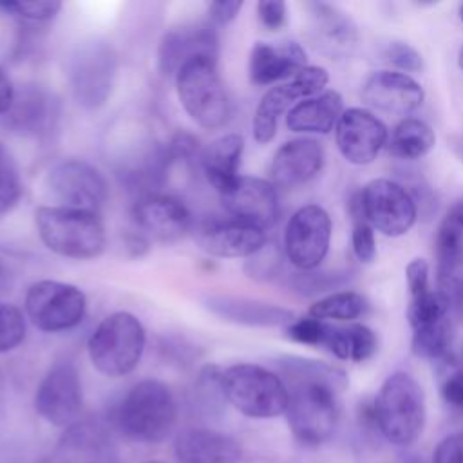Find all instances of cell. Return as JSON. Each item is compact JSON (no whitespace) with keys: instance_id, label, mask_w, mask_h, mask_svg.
<instances>
[{"instance_id":"cell-1","label":"cell","mask_w":463,"mask_h":463,"mask_svg":"<svg viewBox=\"0 0 463 463\" xmlns=\"http://www.w3.org/2000/svg\"><path fill=\"white\" fill-rule=\"evenodd\" d=\"M288 389L286 418L297 441L320 445L327 441L340 418V394L347 385L342 369L329 364L288 356L279 362Z\"/></svg>"},{"instance_id":"cell-2","label":"cell","mask_w":463,"mask_h":463,"mask_svg":"<svg viewBox=\"0 0 463 463\" xmlns=\"http://www.w3.org/2000/svg\"><path fill=\"white\" fill-rule=\"evenodd\" d=\"M34 222L42 242L56 255L87 260L99 257L107 244L99 213L67 206H40Z\"/></svg>"},{"instance_id":"cell-3","label":"cell","mask_w":463,"mask_h":463,"mask_svg":"<svg viewBox=\"0 0 463 463\" xmlns=\"http://www.w3.org/2000/svg\"><path fill=\"white\" fill-rule=\"evenodd\" d=\"M425 416L421 385L409 373L389 374L373 405V420L383 438L398 447L414 443L425 427Z\"/></svg>"},{"instance_id":"cell-4","label":"cell","mask_w":463,"mask_h":463,"mask_svg":"<svg viewBox=\"0 0 463 463\" xmlns=\"http://www.w3.org/2000/svg\"><path fill=\"white\" fill-rule=\"evenodd\" d=\"M116 423L128 438L159 443L172 432L177 418L175 400L159 380L136 383L116 409Z\"/></svg>"},{"instance_id":"cell-5","label":"cell","mask_w":463,"mask_h":463,"mask_svg":"<svg viewBox=\"0 0 463 463\" xmlns=\"http://www.w3.org/2000/svg\"><path fill=\"white\" fill-rule=\"evenodd\" d=\"M146 333L141 320L128 311L107 315L89 338L92 365L109 378H119L136 369L145 351Z\"/></svg>"},{"instance_id":"cell-6","label":"cell","mask_w":463,"mask_h":463,"mask_svg":"<svg viewBox=\"0 0 463 463\" xmlns=\"http://www.w3.org/2000/svg\"><path fill=\"white\" fill-rule=\"evenodd\" d=\"M221 389L224 400L250 418H275L288 407V389L280 374L257 364H235L222 369Z\"/></svg>"},{"instance_id":"cell-7","label":"cell","mask_w":463,"mask_h":463,"mask_svg":"<svg viewBox=\"0 0 463 463\" xmlns=\"http://www.w3.org/2000/svg\"><path fill=\"white\" fill-rule=\"evenodd\" d=\"M175 89L186 114L203 128L217 130L230 119V99L217 72V60L195 58L175 74Z\"/></svg>"},{"instance_id":"cell-8","label":"cell","mask_w":463,"mask_h":463,"mask_svg":"<svg viewBox=\"0 0 463 463\" xmlns=\"http://www.w3.org/2000/svg\"><path fill=\"white\" fill-rule=\"evenodd\" d=\"M118 72V56L103 40L83 42L76 47L71 67V89L78 105L96 110L110 98Z\"/></svg>"},{"instance_id":"cell-9","label":"cell","mask_w":463,"mask_h":463,"mask_svg":"<svg viewBox=\"0 0 463 463\" xmlns=\"http://www.w3.org/2000/svg\"><path fill=\"white\" fill-rule=\"evenodd\" d=\"M24 304L31 322L45 333H60L76 327L87 309V298L80 288L49 279L31 284Z\"/></svg>"},{"instance_id":"cell-10","label":"cell","mask_w":463,"mask_h":463,"mask_svg":"<svg viewBox=\"0 0 463 463\" xmlns=\"http://www.w3.org/2000/svg\"><path fill=\"white\" fill-rule=\"evenodd\" d=\"M329 81L324 67L307 65L291 80L271 87L259 101L253 114V137L257 143H269L277 134L279 118L297 105V99H307L320 92Z\"/></svg>"},{"instance_id":"cell-11","label":"cell","mask_w":463,"mask_h":463,"mask_svg":"<svg viewBox=\"0 0 463 463\" xmlns=\"http://www.w3.org/2000/svg\"><path fill=\"white\" fill-rule=\"evenodd\" d=\"M333 222L318 204L300 206L284 230V255L300 271L315 269L327 255Z\"/></svg>"},{"instance_id":"cell-12","label":"cell","mask_w":463,"mask_h":463,"mask_svg":"<svg viewBox=\"0 0 463 463\" xmlns=\"http://www.w3.org/2000/svg\"><path fill=\"white\" fill-rule=\"evenodd\" d=\"M358 197L365 221L387 237H400L416 222V203L396 181L373 179Z\"/></svg>"},{"instance_id":"cell-13","label":"cell","mask_w":463,"mask_h":463,"mask_svg":"<svg viewBox=\"0 0 463 463\" xmlns=\"http://www.w3.org/2000/svg\"><path fill=\"white\" fill-rule=\"evenodd\" d=\"M47 188L60 206L99 213L109 197L103 174L83 159L56 163L47 175Z\"/></svg>"},{"instance_id":"cell-14","label":"cell","mask_w":463,"mask_h":463,"mask_svg":"<svg viewBox=\"0 0 463 463\" xmlns=\"http://www.w3.org/2000/svg\"><path fill=\"white\" fill-rule=\"evenodd\" d=\"M83 402L81 380L71 360H56L34 394L38 414L52 425H69L80 412Z\"/></svg>"},{"instance_id":"cell-15","label":"cell","mask_w":463,"mask_h":463,"mask_svg":"<svg viewBox=\"0 0 463 463\" xmlns=\"http://www.w3.org/2000/svg\"><path fill=\"white\" fill-rule=\"evenodd\" d=\"M137 230L157 242H177L194 226L192 213L177 197L146 192L132 206Z\"/></svg>"},{"instance_id":"cell-16","label":"cell","mask_w":463,"mask_h":463,"mask_svg":"<svg viewBox=\"0 0 463 463\" xmlns=\"http://www.w3.org/2000/svg\"><path fill=\"white\" fill-rule=\"evenodd\" d=\"M195 232L199 248L222 259H248L266 244V230L230 215L204 219Z\"/></svg>"},{"instance_id":"cell-17","label":"cell","mask_w":463,"mask_h":463,"mask_svg":"<svg viewBox=\"0 0 463 463\" xmlns=\"http://www.w3.org/2000/svg\"><path fill=\"white\" fill-rule=\"evenodd\" d=\"M335 139L342 157L351 165H369L387 145L385 125L369 110L351 107L342 112Z\"/></svg>"},{"instance_id":"cell-18","label":"cell","mask_w":463,"mask_h":463,"mask_svg":"<svg viewBox=\"0 0 463 463\" xmlns=\"http://www.w3.org/2000/svg\"><path fill=\"white\" fill-rule=\"evenodd\" d=\"M219 38L212 24H186L166 31L159 42L157 65L165 76H174L177 71L195 60L212 58L217 60Z\"/></svg>"},{"instance_id":"cell-19","label":"cell","mask_w":463,"mask_h":463,"mask_svg":"<svg viewBox=\"0 0 463 463\" xmlns=\"http://www.w3.org/2000/svg\"><path fill=\"white\" fill-rule=\"evenodd\" d=\"M221 201L230 217L246 221L262 230L271 228L279 219V195L271 181L241 175Z\"/></svg>"},{"instance_id":"cell-20","label":"cell","mask_w":463,"mask_h":463,"mask_svg":"<svg viewBox=\"0 0 463 463\" xmlns=\"http://www.w3.org/2000/svg\"><path fill=\"white\" fill-rule=\"evenodd\" d=\"M306 7L309 11V36L315 49L335 60L351 56L360 40L351 16L327 2H311Z\"/></svg>"},{"instance_id":"cell-21","label":"cell","mask_w":463,"mask_h":463,"mask_svg":"<svg viewBox=\"0 0 463 463\" xmlns=\"http://www.w3.org/2000/svg\"><path fill=\"white\" fill-rule=\"evenodd\" d=\"M423 98L421 85L400 71L371 72L362 85V99L389 114H411L423 103Z\"/></svg>"},{"instance_id":"cell-22","label":"cell","mask_w":463,"mask_h":463,"mask_svg":"<svg viewBox=\"0 0 463 463\" xmlns=\"http://www.w3.org/2000/svg\"><path fill=\"white\" fill-rule=\"evenodd\" d=\"M324 166V150L311 137H298L284 143L273 156L269 177L275 186L293 188L318 175Z\"/></svg>"},{"instance_id":"cell-23","label":"cell","mask_w":463,"mask_h":463,"mask_svg":"<svg viewBox=\"0 0 463 463\" xmlns=\"http://www.w3.org/2000/svg\"><path fill=\"white\" fill-rule=\"evenodd\" d=\"M307 67L306 52L297 42L266 43L257 42L250 52V81L253 85H271L282 80H291L297 72Z\"/></svg>"},{"instance_id":"cell-24","label":"cell","mask_w":463,"mask_h":463,"mask_svg":"<svg viewBox=\"0 0 463 463\" xmlns=\"http://www.w3.org/2000/svg\"><path fill=\"white\" fill-rule=\"evenodd\" d=\"M203 304L219 318L250 327H279L289 326L295 320L293 311L282 306L244 297L208 295L203 298Z\"/></svg>"},{"instance_id":"cell-25","label":"cell","mask_w":463,"mask_h":463,"mask_svg":"<svg viewBox=\"0 0 463 463\" xmlns=\"http://www.w3.org/2000/svg\"><path fill=\"white\" fill-rule=\"evenodd\" d=\"M434 250L439 289L449 291L456 282L458 271L463 268V201L454 203L441 219Z\"/></svg>"},{"instance_id":"cell-26","label":"cell","mask_w":463,"mask_h":463,"mask_svg":"<svg viewBox=\"0 0 463 463\" xmlns=\"http://www.w3.org/2000/svg\"><path fill=\"white\" fill-rule=\"evenodd\" d=\"M179 463H239L237 443L210 429H186L175 439Z\"/></svg>"},{"instance_id":"cell-27","label":"cell","mask_w":463,"mask_h":463,"mask_svg":"<svg viewBox=\"0 0 463 463\" xmlns=\"http://www.w3.org/2000/svg\"><path fill=\"white\" fill-rule=\"evenodd\" d=\"M242 150L244 139L239 134H226L213 139L199 152L203 172L219 194H224L241 177L239 165Z\"/></svg>"},{"instance_id":"cell-28","label":"cell","mask_w":463,"mask_h":463,"mask_svg":"<svg viewBox=\"0 0 463 463\" xmlns=\"http://www.w3.org/2000/svg\"><path fill=\"white\" fill-rule=\"evenodd\" d=\"M342 112V96L329 89L313 98L298 101L291 110H288L286 125L293 132L327 134L336 127Z\"/></svg>"},{"instance_id":"cell-29","label":"cell","mask_w":463,"mask_h":463,"mask_svg":"<svg viewBox=\"0 0 463 463\" xmlns=\"http://www.w3.org/2000/svg\"><path fill=\"white\" fill-rule=\"evenodd\" d=\"M54 116L51 96L38 87H25L14 94V101L5 114V127L18 134L36 136L47 132Z\"/></svg>"},{"instance_id":"cell-30","label":"cell","mask_w":463,"mask_h":463,"mask_svg":"<svg viewBox=\"0 0 463 463\" xmlns=\"http://www.w3.org/2000/svg\"><path fill=\"white\" fill-rule=\"evenodd\" d=\"M324 347L340 360H351L360 364L369 360L376 353L378 338L374 331L364 324H349V326L331 324L329 336Z\"/></svg>"},{"instance_id":"cell-31","label":"cell","mask_w":463,"mask_h":463,"mask_svg":"<svg viewBox=\"0 0 463 463\" xmlns=\"http://www.w3.org/2000/svg\"><path fill=\"white\" fill-rule=\"evenodd\" d=\"M436 143V134L429 123L418 118L402 119L387 141V150L398 159H420L427 156Z\"/></svg>"},{"instance_id":"cell-32","label":"cell","mask_w":463,"mask_h":463,"mask_svg":"<svg viewBox=\"0 0 463 463\" xmlns=\"http://www.w3.org/2000/svg\"><path fill=\"white\" fill-rule=\"evenodd\" d=\"M369 313V300L356 293V291H338L331 293L320 300H317L309 313L320 320H338V322H351Z\"/></svg>"},{"instance_id":"cell-33","label":"cell","mask_w":463,"mask_h":463,"mask_svg":"<svg viewBox=\"0 0 463 463\" xmlns=\"http://www.w3.org/2000/svg\"><path fill=\"white\" fill-rule=\"evenodd\" d=\"M450 340H452L450 320L443 318L439 322L412 329L411 351L420 358H427L432 362H443L450 354L449 353Z\"/></svg>"},{"instance_id":"cell-34","label":"cell","mask_w":463,"mask_h":463,"mask_svg":"<svg viewBox=\"0 0 463 463\" xmlns=\"http://www.w3.org/2000/svg\"><path fill=\"white\" fill-rule=\"evenodd\" d=\"M449 309L450 295H447L443 289H429L427 293L411 298L407 307V320L412 329H418L449 318Z\"/></svg>"},{"instance_id":"cell-35","label":"cell","mask_w":463,"mask_h":463,"mask_svg":"<svg viewBox=\"0 0 463 463\" xmlns=\"http://www.w3.org/2000/svg\"><path fill=\"white\" fill-rule=\"evenodd\" d=\"M349 210H351V217H353V233H351L353 251L362 264H371L376 259L374 228L365 221V217L362 213L358 194H354V197L351 199Z\"/></svg>"},{"instance_id":"cell-36","label":"cell","mask_w":463,"mask_h":463,"mask_svg":"<svg viewBox=\"0 0 463 463\" xmlns=\"http://www.w3.org/2000/svg\"><path fill=\"white\" fill-rule=\"evenodd\" d=\"M22 195V179L18 168L0 143V215L7 213Z\"/></svg>"},{"instance_id":"cell-37","label":"cell","mask_w":463,"mask_h":463,"mask_svg":"<svg viewBox=\"0 0 463 463\" xmlns=\"http://www.w3.org/2000/svg\"><path fill=\"white\" fill-rule=\"evenodd\" d=\"M25 338L24 313L13 306L0 302V353L16 349Z\"/></svg>"},{"instance_id":"cell-38","label":"cell","mask_w":463,"mask_h":463,"mask_svg":"<svg viewBox=\"0 0 463 463\" xmlns=\"http://www.w3.org/2000/svg\"><path fill=\"white\" fill-rule=\"evenodd\" d=\"M331 324L320 318H315L311 315L295 318L289 326H286V335L298 344L306 345H326L329 336Z\"/></svg>"},{"instance_id":"cell-39","label":"cell","mask_w":463,"mask_h":463,"mask_svg":"<svg viewBox=\"0 0 463 463\" xmlns=\"http://www.w3.org/2000/svg\"><path fill=\"white\" fill-rule=\"evenodd\" d=\"M0 9L11 13L13 16H18L22 20H29V22H47L51 18H54L58 14V11L61 9L60 2L54 0H33V2H0Z\"/></svg>"},{"instance_id":"cell-40","label":"cell","mask_w":463,"mask_h":463,"mask_svg":"<svg viewBox=\"0 0 463 463\" xmlns=\"http://www.w3.org/2000/svg\"><path fill=\"white\" fill-rule=\"evenodd\" d=\"M280 268V255L279 251L271 246V244H264L257 253H253L251 257H248L246 260V273L251 279H259V280H268L273 279L277 275Z\"/></svg>"},{"instance_id":"cell-41","label":"cell","mask_w":463,"mask_h":463,"mask_svg":"<svg viewBox=\"0 0 463 463\" xmlns=\"http://www.w3.org/2000/svg\"><path fill=\"white\" fill-rule=\"evenodd\" d=\"M439 364H441V383H439L441 396L449 405L461 409L463 407V369H459L450 360V356Z\"/></svg>"},{"instance_id":"cell-42","label":"cell","mask_w":463,"mask_h":463,"mask_svg":"<svg viewBox=\"0 0 463 463\" xmlns=\"http://www.w3.org/2000/svg\"><path fill=\"white\" fill-rule=\"evenodd\" d=\"M382 56H383V60L389 65L403 71L405 74L407 72H418V71L423 69L421 54L414 47L405 43V42H391V43H387V47L383 49Z\"/></svg>"},{"instance_id":"cell-43","label":"cell","mask_w":463,"mask_h":463,"mask_svg":"<svg viewBox=\"0 0 463 463\" xmlns=\"http://www.w3.org/2000/svg\"><path fill=\"white\" fill-rule=\"evenodd\" d=\"M257 14L260 24L268 31H279L288 22V7L280 0H262L257 4Z\"/></svg>"},{"instance_id":"cell-44","label":"cell","mask_w":463,"mask_h":463,"mask_svg":"<svg viewBox=\"0 0 463 463\" xmlns=\"http://www.w3.org/2000/svg\"><path fill=\"white\" fill-rule=\"evenodd\" d=\"M405 279H407V288L412 297H420L430 289L429 284V262L425 259H412L407 268H405Z\"/></svg>"},{"instance_id":"cell-45","label":"cell","mask_w":463,"mask_h":463,"mask_svg":"<svg viewBox=\"0 0 463 463\" xmlns=\"http://www.w3.org/2000/svg\"><path fill=\"white\" fill-rule=\"evenodd\" d=\"M432 463H463V432L445 436L432 452Z\"/></svg>"},{"instance_id":"cell-46","label":"cell","mask_w":463,"mask_h":463,"mask_svg":"<svg viewBox=\"0 0 463 463\" xmlns=\"http://www.w3.org/2000/svg\"><path fill=\"white\" fill-rule=\"evenodd\" d=\"M241 7V0H217L208 5V18L212 25H226L232 20H235Z\"/></svg>"},{"instance_id":"cell-47","label":"cell","mask_w":463,"mask_h":463,"mask_svg":"<svg viewBox=\"0 0 463 463\" xmlns=\"http://www.w3.org/2000/svg\"><path fill=\"white\" fill-rule=\"evenodd\" d=\"M14 94L16 90L11 78L4 69H0V114H7V110L14 101Z\"/></svg>"},{"instance_id":"cell-48","label":"cell","mask_w":463,"mask_h":463,"mask_svg":"<svg viewBox=\"0 0 463 463\" xmlns=\"http://www.w3.org/2000/svg\"><path fill=\"white\" fill-rule=\"evenodd\" d=\"M458 65H459V69L463 71V45H461V49H459V54H458Z\"/></svg>"},{"instance_id":"cell-49","label":"cell","mask_w":463,"mask_h":463,"mask_svg":"<svg viewBox=\"0 0 463 463\" xmlns=\"http://www.w3.org/2000/svg\"><path fill=\"white\" fill-rule=\"evenodd\" d=\"M458 14H459V20L463 22V2L458 5Z\"/></svg>"},{"instance_id":"cell-50","label":"cell","mask_w":463,"mask_h":463,"mask_svg":"<svg viewBox=\"0 0 463 463\" xmlns=\"http://www.w3.org/2000/svg\"><path fill=\"white\" fill-rule=\"evenodd\" d=\"M148 463H157V461H148Z\"/></svg>"}]
</instances>
